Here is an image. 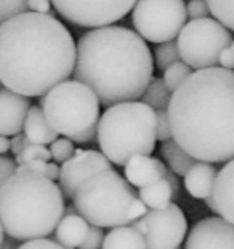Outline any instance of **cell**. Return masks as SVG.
I'll use <instances>...</instances> for the list:
<instances>
[{
    "mask_svg": "<svg viewBox=\"0 0 234 249\" xmlns=\"http://www.w3.org/2000/svg\"><path fill=\"white\" fill-rule=\"evenodd\" d=\"M77 46L50 14L24 12L0 26V84L26 97L45 96L74 73Z\"/></svg>",
    "mask_w": 234,
    "mask_h": 249,
    "instance_id": "cell-1",
    "label": "cell"
},
{
    "mask_svg": "<svg viewBox=\"0 0 234 249\" xmlns=\"http://www.w3.org/2000/svg\"><path fill=\"white\" fill-rule=\"evenodd\" d=\"M173 139L200 162L234 159V70H195L168 106Z\"/></svg>",
    "mask_w": 234,
    "mask_h": 249,
    "instance_id": "cell-2",
    "label": "cell"
},
{
    "mask_svg": "<svg viewBox=\"0 0 234 249\" xmlns=\"http://www.w3.org/2000/svg\"><path fill=\"white\" fill-rule=\"evenodd\" d=\"M152 72L151 50L132 29L96 28L77 43L72 75L91 87L103 106L137 101L147 89Z\"/></svg>",
    "mask_w": 234,
    "mask_h": 249,
    "instance_id": "cell-3",
    "label": "cell"
},
{
    "mask_svg": "<svg viewBox=\"0 0 234 249\" xmlns=\"http://www.w3.org/2000/svg\"><path fill=\"white\" fill-rule=\"evenodd\" d=\"M65 195L50 178L14 173L0 188V224L9 237L31 241L50 235L65 213Z\"/></svg>",
    "mask_w": 234,
    "mask_h": 249,
    "instance_id": "cell-4",
    "label": "cell"
},
{
    "mask_svg": "<svg viewBox=\"0 0 234 249\" xmlns=\"http://www.w3.org/2000/svg\"><path fill=\"white\" fill-rule=\"evenodd\" d=\"M156 111L137 101L110 106L98 120V143L110 162L125 166L135 156H151L156 147Z\"/></svg>",
    "mask_w": 234,
    "mask_h": 249,
    "instance_id": "cell-5",
    "label": "cell"
},
{
    "mask_svg": "<svg viewBox=\"0 0 234 249\" xmlns=\"http://www.w3.org/2000/svg\"><path fill=\"white\" fill-rule=\"evenodd\" d=\"M72 200L79 215L96 227H121L147 213V207L135 196L132 184L113 167L84 181Z\"/></svg>",
    "mask_w": 234,
    "mask_h": 249,
    "instance_id": "cell-6",
    "label": "cell"
},
{
    "mask_svg": "<svg viewBox=\"0 0 234 249\" xmlns=\"http://www.w3.org/2000/svg\"><path fill=\"white\" fill-rule=\"evenodd\" d=\"M99 99L79 80H63L41 97L39 107L58 135L72 137L99 120Z\"/></svg>",
    "mask_w": 234,
    "mask_h": 249,
    "instance_id": "cell-7",
    "label": "cell"
},
{
    "mask_svg": "<svg viewBox=\"0 0 234 249\" xmlns=\"http://www.w3.org/2000/svg\"><path fill=\"white\" fill-rule=\"evenodd\" d=\"M233 36L217 19L202 18L186 22L178 35V52L190 69L217 67L224 48L231 46Z\"/></svg>",
    "mask_w": 234,
    "mask_h": 249,
    "instance_id": "cell-8",
    "label": "cell"
},
{
    "mask_svg": "<svg viewBox=\"0 0 234 249\" xmlns=\"http://www.w3.org/2000/svg\"><path fill=\"white\" fill-rule=\"evenodd\" d=\"M186 18L183 0H137L132 12L137 35L151 43L173 41L186 24Z\"/></svg>",
    "mask_w": 234,
    "mask_h": 249,
    "instance_id": "cell-9",
    "label": "cell"
},
{
    "mask_svg": "<svg viewBox=\"0 0 234 249\" xmlns=\"http://www.w3.org/2000/svg\"><path fill=\"white\" fill-rule=\"evenodd\" d=\"M55 9L80 28H104L123 19L137 0H52Z\"/></svg>",
    "mask_w": 234,
    "mask_h": 249,
    "instance_id": "cell-10",
    "label": "cell"
},
{
    "mask_svg": "<svg viewBox=\"0 0 234 249\" xmlns=\"http://www.w3.org/2000/svg\"><path fill=\"white\" fill-rule=\"evenodd\" d=\"M142 218L147 225L144 234L147 249H175L179 248L186 237L188 222L176 203H169L164 208H154Z\"/></svg>",
    "mask_w": 234,
    "mask_h": 249,
    "instance_id": "cell-11",
    "label": "cell"
},
{
    "mask_svg": "<svg viewBox=\"0 0 234 249\" xmlns=\"http://www.w3.org/2000/svg\"><path fill=\"white\" fill-rule=\"evenodd\" d=\"M106 169H111V162L104 157L103 152L76 150V154L60 167V190L67 198H72L76 190L84 181Z\"/></svg>",
    "mask_w": 234,
    "mask_h": 249,
    "instance_id": "cell-12",
    "label": "cell"
},
{
    "mask_svg": "<svg viewBox=\"0 0 234 249\" xmlns=\"http://www.w3.org/2000/svg\"><path fill=\"white\" fill-rule=\"evenodd\" d=\"M185 249H234V225L220 217L203 218L190 231Z\"/></svg>",
    "mask_w": 234,
    "mask_h": 249,
    "instance_id": "cell-13",
    "label": "cell"
},
{
    "mask_svg": "<svg viewBox=\"0 0 234 249\" xmlns=\"http://www.w3.org/2000/svg\"><path fill=\"white\" fill-rule=\"evenodd\" d=\"M31 103L14 90H0V135H18L24 130V121Z\"/></svg>",
    "mask_w": 234,
    "mask_h": 249,
    "instance_id": "cell-14",
    "label": "cell"
},
{
    "mask_svg": "<svg viewBox=\"0 0 234 249\" xmlns=\"http://www.w3.org/2000/svg\"><path fill=\"white\" fill-rule=\"evenodd\" d=\"M168 167L151 156H135L125 164V179L137 188H145L164 179Z\"/></svg>",
    "mask_w": 234,
    "mask_h": 249,
    "instance_id": "cell-15",
    "label": "cell"
},
{
    "mask_svg": "<svg viewBox=\"0 0 234 249\" xmlns=\"http://www.w3.org/2000/svg\"><path fill=\"white\" fill-rule=\"evenodd\" d=\"M212 196L217 213L234 225V159L227 160L226 166L217 173Z\"/></svg>",
    "mask_w": 234,
    "mask_h": 249,
    "instance_id": "cell-16",
    "label": "cell"
},
{
    "mask_svg": "<svg viewBox=\"0 0 234 249\" xmlns=\"http://www.w3.org/2000/svg\"><path fill=\"white\" fill-rule=\"evenodd\" d=\"M89 227L91 224L82 215H79V212L63 213L62 220L58 222V225L55 229L57 242L65 249H77L86 239Z\"/></svg>",
    "mask_w": 234,
    "mask_h": 249,
    "instance_id": "cell-17",
    "label": "cell"
},
{
    "mask_svg": "<svg viewBox=\"0 0 234 249\" xmlns=\"http://www.w3.org/2000/svg\"><path fill=\"white\" fill-rule=\"evenodd\" d=\"M183 178H185V188L190 196L196 198V200H205V198L212 196L217 171L214 166H210V162L198 160Z\"/></svg>",
    "mask_w": 234,
    "mask_h": 249,
    "instance_id": "cell-18",
    "label": "cell"
},
{
    "mask_svg": "<svg viewBox=\"0 0 234 249\" xmlns=\"http://www.w3.org/2000/svg\"><path fill=\"white\" fill-rule=\"evenodd\" d=\"M24 135L31 143L48 145L58 139V133L52 128L45 113L39 106H31L24 121Z\"/></svg>",
    "mask_w": 234,
    "mask_h": 249,
    "instance_id": "cell-19",
    "label": "cell"
},
{
    "mask_svg": "<svg viewBox=\"0 0 234 249\" xmlns=\"http://www.w3.org/2000/svg\"><path fill=\"white\" fill-rule=\"evenodd\" d=\"M101 249H147V244L144 235L132 225H121L106 234Z\"/></svg>",
    "mask_w": 234,
    "mask_h": 249,
    "instance_id": "cell-20",
    "label": "cell"
},
{
    "mask_svg": "<svg viewBox=\"0 0 234 249\" xmlns=\"http://www.w3.org/2000/svg\"><path fill=\"white\" fill-rule=\"evenodd\" d=\"M161 154L166 162H168L169 171H173L176 176H185V174L192 169V166L196 164V159H193L190 154H186L185 150L176 143L175 139L162 142Z\"/></svg>",
    "mask_w": 234,
    "mask_h": 249,
    "instance_id": "cell-21",
    "label": "cell"
},
{
    "mask_svg": "<svg viewBox=\"0 0 234 249\" xmlns=\"http://www.w3.org/2000/svg\"><path fill=\"white\" fill-rule=\"evenodd\" d=\"M138 198L144 201L145 207L154 210V208H164L166 205L171 203V200L175 196H173V190L168 181L161 179L157 183L151 184V186L140 188Z\"/></svg>",
    "mask_w": 234,
    "mask_h": 249,
    "instance_id": "cell-22",
    "label": "cell"
},
{
    "mask_svg": "<svg viewBox=\"0 0 234 249\" xmlns=\"http://www.w3.org/2000/svg\"><path fill=\"white\" fill-rule=\"evenodd\" d=\"M171 96H173L171 90L166 87L164 80L154 79V77H152L140 99H142V103L151 106L154 111H162V109H168Z\"/></svg>",
    "mask_w": 234,
    "mask_h": 249,
    "instance_id": "cell-23",
    "label": "cell"
},
{
    "mask_svg": "<svg viewBox=\"0 0 234 249\" xmlns=\"http://www.w3.org/2000/svg\"><path fill=\"white\" fill-rule=\"evenodd\" d=\"M214 19L234 31V0H205Z\"/></svg>",
    "mask_w": 234,
    "mask_h": 249,
    "instance_id": "cell-24",
    "label": "cell"
},
{
    "mask_svg": "<svg viewBox=\"0 0 234 249\" xmlns=\"http://www.w3.org/2000/svg\"><path fill=\"white\" fill-rule=\"evenodd\" d=\"M190 75H192L190 67L186 65L185 62H176L164 70V79L162 80H164L166 87H168L171 92H175V90L178 89V87L181 86V84L185 82Z\"/></svg>",
    "mask_w": 234,
    "mask_h": 249,
    "instance_id": "cell-25",
    "label": "cell"
},
{
    "mask_svg": "<svg viewBox=\"0 0 234 249\" xmlns=\"http://www.w3.org/2000/svg\"><path fill=\"white\" fill-rule=\"evenodd\" d=\"M181 56L178 52V45L175 41H166L156 48V65L159 67V70H166L168 67H171L173 63L179 62Z\"/></svg>",
    "mask_w": 234,
    "mask_h": 249,
    "instance_id": "cell-26",
    "label": "cell"
},
{
    "mask_svg": "<svg viewBox=\"0 0 234 249\" xmlns=\"http://www.w3.org/2000/svg\"><path fill=\"white\" fill-rule=\"evenodd\" d=\"M50 157H52L50 149H46L45 145L29 143L19 156H16V164L18 166H24V164L33 162V160H46V162H50Z\"/></svg>",
    "mask_w": 234,
    "mask_h": 249,
    "instance_id": "cell-27",
    "label": "cell"
},
{
    "mask_svg": "<svg viewBox=\"0 0 234 249\" xmlns=\"http://www.w3.org/2000/svg\"><path fill=\"white\" fill-rule=\"evenodd\" d=\"M24 12H28V0H0V26Z\"/></svg>",
    "mask_w": 234,
    "mask_h": 249,
    "instance_id": "cell-28",
    "label": "cell"
},
{
    "mask_svg": "<svg viewBox=\"0 0 234 249\" xmlns=\"http://www.w3.org/2000/svg\"><path fill=\"white\" fill-rule=\"evenodd\" d=\"M50 154L57 162H65L76 154V147L70 139H57L55 142L50 143Z\"/></svg>",
    "mask_w": 234,
    "mask_h": 249,
    "instance_id": "cell-29",
    "label": "cell"
},
{
    "mask_svg": "<svg viewBox=\"0 0 234 249\" xmlns=\"http://www.w3.org/2000/svg\"><path fill=\"white\" fill-rule=\"evenodd\" d=\"M156 137L157 140L161 142H166V140H171L173 139V132H171V123H169V118H168V109H162V111H156Z\"/></svg>",
    "mask_w": 234,
    "mask_h": 249,
    "instance_id": "cell-30",
    "label": "cell"
},
{
    "mask_svg": "<svg viewBox=\"0 0 234 249\" xmlns=\"http://www.w3.org/2000/svg\"><path fill=\"white\" fill-rule=\"evenodd\" d=\"M103 241H104V234L101 231V227L91 225L86 239H84V242L77 249H99L103 246Z\"/></svg>",
    "mask_w": 234,
    "mask_h": 249,
    "instance_id": "cell-31",
    "label": "cell"
},
{
    "mask_svg": "<svg viewBox=\"0 0 234 249\" xmlns=\"http://www.w3.org/2000/svg\"><path fill=\"white\" fill-rule=\"evenodd\" d=\"M186 14H188V18L193 21V19L209 18L210 11L205 0H190L188 5H186Z\"/></svg>",
    "mask_w": 234,
    "mask_h": 249,
    "instance_id": "cell-32",
    "label": "cell"
},
{
    "mask_svg": "<svg viewBox=\"0 0 234 249\" xmlns=\"http://www.w3.org/2000/svg\"><path fill=\"white\" fill-rule=\"evenodd\" d=\"M18 249H65L63 246H60L57 241L52 239H31V241H24L21 246H18Z\"/></svg>",
    "mask_w": 234,
    "mask_h": 249,
    "instance_id": "cell-33",
    "label": "cell"
},
{
    "mask_svg": "<svg viewBox=\"0 0 234 249\" xmlns=\"http://www.w3.org/2000/svg\"><path fill=\"white\" fill-rule=\"evenodd\" d=\"M16 169H18L16 160L9 159V157H5V156H0V188L4 186L5 181L16 173Z\"/></svg>",
    "mask_w": 234,
    "mask_h": 249,
    "instance_id": "cell-34",
    "label": "cell"
},
{
    "mask_svg": "<svg viewBox=\"0 0 234 249\" xmlns=\"http://www.w3.org/2000/svg\"><path fill=\"white\" fill-rule=\"evenodd\" d=\"M70 140H72L74 143H89L93 142L94 139H98V123L93 124V126H89V128L82 130V132L76 133V135L69 137Z\"/></svg>",
    "mask_w": 234,
    "mask_h": 249,
    "instance_id": "cell-35",
    "label": "cell"
},
{
    "mask_svg": "<svg viewBox=\"0 0 234 249\" xmlns=\"http://www.w3.org/2000/svg\"><path fill=\"white\" fill-rule=\"evenodd\" d=\"M28 9L38 14H50L52 0H28Z\"/></svg>",
    "mask_w": 234,
    "mask_h": 249,
    "instance_id": "cell-36",
    "label": "cell"
},
{
    "mask_svg": "<svg viewBox=\"0 0 234 249\" xmlns=\"http://www.w3.org/2000/svg\"><path fill=\"white\" fill-rule=\"evenodd\" d=\"M29 143L31 142L28 140V137L18 133V135H14V139L11 140V152L14 154V156H19V154H21L22 150L29 145Z\"/></svg>",
    "mask_w": 234,
    "mask_h": 249,
    "instance_id": "cell-37",
    "label": "cell"
},
{
    "mask_svg": "<svg viewBox=\"0 0 234 249\" xmlns=\"http://www.w3.org/2000/svg\"><path fill=\"white\" fill-rule=\"evenodd\" d=\"M219 63L222 65V69L234 70V58H233V53H231L229 46L222 50V53H220V56H219Z\"/></svg>",
    "mask_w": 234,
    "mask_h": 249,
    "instance_id": "cell-38",
    "label": "cell"
},
{
    "mask_svg": "<svg viewBox=\"0 0 234 249\" xmlns=\"http://www.w3.org/2000/svg\"><path fill=\"white\" fill-rule=\"evenodd\" d=\"M164 179L169 183V186H171V190H173V196L176 198V196H178V193H179V184H178V179H176V174L173 173V171L168 169V173H166Z\"/></svg>",
    "mask_w": 234,
    "mask_h": 249,
    "instance_id": "cell-39",
    "label": "cell"
},
{
    "mask_svg": "<svg viewBox=\"0 0 234 249\" xmlns=\"http://www.w3.org/2000/svg\"><path fill=\"white\" fill-rule=\"evenodd\" d=\"M9 150H11V139L5 135H0V156H4Z\"/></svg>",
    "mask_w": 234,
    "mask_h": 249,
    "instance_id": "cell-40",
    "label": "cell"
},
{
    "mask_svg": "<svg viewBox=\"0 0 234 249\" xmlns=\"http://www.w3.org/2000/svg\"><path fill=\"white\" fill-rule=\"evenodd\" d=\"M0 249H18V244H16V239L9 237V239H4Z\"/></svg>",
    "mask_w": 234,
    "mask_h": 249,
    "instance_id": "cell-41",
    "label": "cell"
},
{
    "mask_svg": "<svg viewBox=\"0 0 234 249\" xmlns=\"http://www.w3.org/2000/svg\"><path fill=\"white\" fill-rule=\"evenodd\" d=\"M205 203H207V207H209L210 210L217 212V208H215V201H214V196H209V198H205Z\"/></svg>",
    "mask_w": 234,
    "mask_h": 249,
    "instance_id": "cell-42",
    "label": "cell"
},
{
    "mask_svg": "<svg viewBox=\"0 0 234 249\" xmlns=\"http://www.w3.org/2000/svg\"><path fill=\"white\" fill-rule=\"evenodd\" d=\"M4 227H2V224H0V246H2V242H4Z\"/></svg>",
    "mask_w": 234,
    "mask_h": 249,
    "instance_id": "cell-43",
    "label": "cell"
},
{
    "mask_svg": "<svg viewBox=\"0 0 234 249\" xmlns=\"http://www.w3.org/2000/svg\"><path fill=\"white\" fill-rule=\"evenodd\" d=\"M229 48H231V53H233V58H234V41L231 43V46H229Z\"/></svg>",
    "mask_w": 234,
    "mask_h": 249,
    "instance_id": "cell-44",
    "label": "cell"
},
{
    "mask_svg": "<svg viewBox=\"0 0 234 249\" xmlns=\"http://www.w3.org/2000/svg\"><path fill=\"white\" fill-rule=\"evenodd\" d=\"M175 249H181V248H175Z\"/></svg>",
    "mask_w": 234,
    "mask_h": 249,
    "instance_id": "cell-45",
    "label": "cell"
}]
</instances>
